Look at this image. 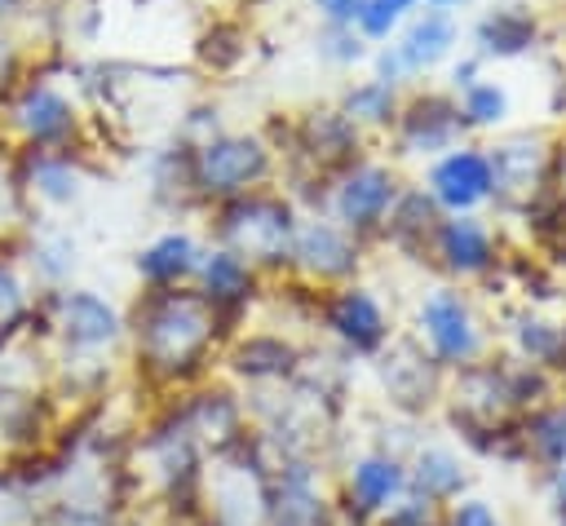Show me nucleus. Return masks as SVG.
<instances>
[{"label": "nucleus", "instance_id": "1", "mask_svg": "<svg viewBox=\"0 0 566 526\" xmlns=\"http://www.w3.org/2000/svg\"><path fill=\"white\" fill-rule=\"evenodd\" d=\"M221 332V314L212 309V301L203 292H186V287H155L133 318V345H137V362L146 376L177 385L190 380Z\"/></svg>", "mask_w": 566, "mask_h": 526}, {"label": "nucleus", "instance_id": "2", "mask_svg": "<svg viewBox=\"0 0 566 526\" xmlns=\"http://www.w3.org/2000/svg\"><path fill=\"white\" fill-rule=\"evenodd\" d=\"M402 495H407V455L398 451H358L354 460H345L332 491L345 526H367Z\"/></svg>", "mask_w": 566, "mask_h": 526}, {"label": "nucleus", "instance_id": "3", "mask_svg": "<svg viewBox=\"0 0 566 526\" xmlns=\"http://www.w3.org/2000/svg\"><path fill=\"white\" fill-rule=\"evenodd\" d=\"M416 340L447 367V371H460V367H473L482 358V327L469 309V301L460 292H429L416 309Z\"/></svg>", "mask_w": 566, "mask_h": 526}, {"label": "nucleus", "instance_id": "4", "mask_svg": "<svg viewBox=\"0 0 566 526\" xmlns=\"http://www.w3.org/2000/svg\"><path fill=\"white\" fill-rule=\"evenodd\" d=\"M265 526H345L332 491L318 486V469L305 455H287L270 473Z\"/></svg>", "mask_w": 566, "mask_h": 526}, {"label": "nucleus", "instance_id": "5", "mask_svg": "<svg viewBox=\"0 0 566 526\" xmlns=\"http://www.w3.org/2000/svg\"><path fill=\"white\" fill-rule=\"evenodd\" d=\"M376 371H380V389L389 393V402L407 415L429 411L442 393V362L420 345V340H389L376 354Z\"/></svg>", "mask_w": 566, "mask_h": 526}, {"label": "nucleus", "instance_id": "6", "mask_svg": "<svg viewBox=\"0 0 566 526\" xmlns=\"http://www.w3.org/2000/svg\"><path fill=\"white\" fill-rule=\"evenodd\" d=\"M221 234L239 261H279L292 252V212L274 199H248L226 212Z\"/></svg>", "mask_w": 566, "mask_h": 526}, {"label": "nucleus", "instance_id": "7", "mask_svg": "<svg viewBox=\"0 0 566 526\" xmlns=\"http://www.w3.org/2000/svg\"><path fill=\"white\" fill-rule=\"evenodd\" d=\"M323 323H327V332H332L349 354H358V358H376V354L394 340L389 318H385V305H380L367 287H340V292L327 301Z\"/></svg>", "mask_w": 566, "mask_h": 526}, {"label": "nucleus", "instance_id": "8", "mask_svg": "<svg viewBox=\"0 0 566 526\" xmlns=\"http://www.w3.org/2000/svg\"><path fill=\"white\" fill-rule=\"evenodd\" d=\"M407 491L447 508L473 491V469L451 442H420L407 455Z\"/></svg>", "mask_w": 566, "mask_h": 526}, {"label": "nucleus", "instance_id": "9", "mask_svg": "<svg viewBox=\"0 0 566 526\" xmlns=\"http://www.w3.org/2000/svg\"><path fill=\"white\" fill-rule=\"evenodd\" d=\"M57 332L66 340V349L75 354H97V349H111L124 332L119 314L93 296V292H62L57 296Z\"/></svg>", "mask_w": 566, "mask_h": 526}, {"label": "nucleus", "instance_id": "10", "mask_svg": "<svg viewBox=\"0 0 566 526\" xmlns=\"http://www.w3.org/2000/svg\"><path fill=\"white\" fill-rule=\"evenodd\" d=\"M261 172H265V150L252 137H221V141H208L199 150V181H203V190L230 194V190H243L248 181H256Z\"/></svg>", "mask_w": 566, "mask_h": 526}, {"label": "nucleus", "instance_id": "11", "mask_svg": "<svg viewBox=\"0 0 566 526\" xmlns=\"http://www.w3.org/2000/svg\"><path fill=\"white\" fill-rule=\"evenodd\" d=\"M292 256L314 278H345L354 270V261H358L354 243L336 225H323V221H310V225H301L292 234Z\"/></svg>", "mask_w": 566, "mask_h": 526}, {"label": "nucleus", "instance_id": "12", "mask_svg": "<svg viewBox=\"0 0 566 526\" xmlns=\"http://www.w3.org/2000/svg\"><path fill=\"white\" fill-rule=\"evenodd\" d=\"M433 194L447 208H473L478 199L491 194V159L473 150H455L433 168Z\"/></svg>", "mask_w": 566, "mask_h": 526}, {"label": "nucleus", "instance_id": "13", "mask_svg": "<svg viewBox=\"0 0 566 526\" xmlns=\"http://www.w3.org/2000/svg\"><path fill=\"white\" fill-rule=\"evenodd\" d=\"M389 199H394V181H389L385 168H354V172L345 177V186H340L336 208H340V217H345L349 225L367 230V225H376V221L385 217Z\"/></svg>", "mask_w": 566, "mask_h": 526}, {"label": "nucleus", "instance_id": "14", "mask_svg": "<svg viewBox=\"0 0 566 526\" xmlns=\"http://www.w3.org/2000/svg\"><path fill=\"white\" fill-rule=\"evenodd\" d=\"M517 438H522L526 460H539L548 473L562 469L566 464V402H548V407L526 411L517 424Z\"/></svg>", "mask_w": 566, "mask_h": 526}, {"label": "nucleus", "instance_id": "15", "mask_svg": "<svg viewBox=\"0 0 566 526\" xmlns=\"http://www.w3.org/2000/svg\"><path fill=\"white\" fill-rule=\"evenodd\" d=\"M195 270H199V252L186 234H164L137 256V274L150 287H181V278H190Z\"/></svg>", "mask_w": 566, "mask_h": 526}, {"label": "nucleus", "instance_id": "16", "mask_svg": "<svg viewBox=\"0 0 566 526\" xmlns=\"http://www.w3.org/2000/svg\"><path fill=\"white\" fill-rule=\"evenodd\" d=\"M539 168H544V150H539V141H531V137L504 141V146L491 155V186L509 190V199H522V194L535 190Z\"/></svg>", "mask_w": 566, "mask_h": 526}, {"label": "nucleus", "instance_id": "17", "mask_svg": "<svg viewBox=\"0 0 566 526\" xmlns=\"http://www.w3.org/2000/svg\"><path fill=\"white\" fill-rule=\"evenodd\" d=\"M438 256L447 261V270L455 274H478L491 265V234L478 221H447L438 225Z\"/></svg>", "mask_w": 566, "mask_h": 526}, {"label": "nucleus", "instance_id": "18", "mask_svg": "<svg viewBox=\"0 0 566 526\" xmlns=\"http://www.w3.org/2000/svg\"><path fill=\"white\" fill-rule=\"evenodd\" d=\"M199 292L212 301V309L221 314L226 305H239V301H248V292H252V270H248V261H239L234 252H212L208 261H199Z\"/></svg>", "mask_w": 566, "mask_h": 526}, {"label": "nucleus", "instance_id": "19", "mask_svg": "<svg viewBox=\"0 0 566 526\" xmlns=\"http://www.w3.org/2000/svg\"><path fill=\"white\" fill-rule=\"evenodd\" d=\"M234 371L248 376V380H283L292 376L296 367V349L283 340V336H248L239 349H234Z\"/></svg>", "mask_w": 566, "mask_h": 526}, {"label": "nucleus", "instance_id": "20", "mask_svg": "<svg viewBox=\"0 0 566 526\" xmlns=\"http://www.w3.org/2000/svg\"><path fill=\"white\" fill-rule=\"evenodd\" d=\"M451 40H455V27H451L442 13H424V18L402 35V44H398V62L411 66V71L433 66V62L451 49Z\"/></svg>", "mask_w": 566, "mask_h": 526}, {"label": "nucleus", "instance_id": "21", "mask_svg": "<svg viewBox=\"0 0 566 526\" xmlns=\"http://www.w3.org/2000/svg\"><path fill=\"white\" fill-rule=\"evenodd\" d=\"M18 124L35 137V141H57L71 128V106L53 93V88H31L18 106Z\"/></svg>", "mask_w": 566, "mask_h": 526}, {"label": "nucleus", "instance_id": "22", "mask_svg": "<svg viewBox=\"0 0 566 526\" xmlns=\"http://www.w3.org/2000/svg\"><path fill=\"white\" fill-rule=\"evenodd\" d=\"M455 124H460V115L451 106H442L433 97L429 102H416L411 115H407V146L411 150H438V146L451 141Z\"/></svg>", "mask_w": 566, "mask_h": 526}, {"label": "nucleus", "instance_id": "23", "mask_svg": "<svg viewBox=\"0 0 566 526\" xmlns=\"http://www.w3.org/2000/svg\"><path fill=\"white\" fill-rule=\"evenodd\" d=\"M517 349H522V362L531 367H562L566 362V327L557 323H544V318H522L517 323Z\"/></svg>", "mask_w": 566, "mask_h": 526}, {"label": "nucleus", "instance_id": "24", "mask_svg": "<svg viewBox=\"0 0 566 526\" xmlns=\"http://www.w3.org/2000/svg\"><path fill=\"white\" fill-rule=\"evenodd\" d=\"M35 526H124L119 513L106 504V499H49L35 517Z\"/></svg>", "mask_w": 566, "mask_h": 526}, {"label": "nucleus", "instance_id": "25", "mask_svg": "<svg viewBox=\"0 0 566 526\" xmlns=\"http://www.w3.org/2000/svg\"><path fill=\"white\" fill-rule=\"evenodd\" d=\"M478 35H482V44H486L491 53H517V49L531 44L535 27H531V18L517 13V9H500V13H491V18L482 22Z\"/></svg>", "mask_w": 566, "mask_h": 526}, {"label": "nucleus", "instance_id": "26", "mask_svg": "<svg viewBox=\"0 0 566 526\" xmlns=\"http://www.w3.org/2000/svg\"><path fill=\"white\" fill-rule=\"evenodd\" d=\"M367 526H442V504L424 499V495H402L394 499L385 513H376Z\"/></svg>", "mask_w": 566, "mask_h": 526}, {"label": "nucleus", "instance_id": "27", "mask_svg": "<svg viewBox=\"0 0 566 526\" xmlns=\"http://www.w3.org/2000/svg\"><path fill=\"white\" fill-rule=\"evenodd\" d=\"M442 526H509V522H504V513H500L495 499L469 491V495H460L455 504L442 508Z\"/></svg>", "mask_w": 566, "mask_h": 526}, {"label": "nucleus", "instance_id": "28", "mask_svg": "<svg viewBox=\"0 0 566 526\" xmlns=\"http://www.w3.org/2000/svg\"><path fill=\"white\" fill-rule=\"evenodd\" d=\"M464 115L473 124H491L504 115V93L495 84H469V97H464Z\"/></svg>", "mask_w": 566, "mask_h": 526}, {"label": "nucleus", "instance_id": "29", "mask_svg": "<svg viewBox=\"0 0 566 526\" xmlns=\"http://www.w3.org/2000/svg\"><path fill=\"white\" fill-rule=\"evenodd\" d=\"M411 0H363V13H358V22H363V31L367 35H389V27L402 18V9H407Z\"/></svg>", "mask_w": 566, "mask_h": 526}, {"label": "nucleus", "instance_id": "30", "mask_svg": "<svg viewBox=\"0 0 566 526\" xmlns=\"http://www.w3.org/2000/svg\"><path fill=\"white\" fill-rule=\"evenodd\" d=\"M27 309V296H22V283L0 265V332H9Z\"/></svg>", "mask_w": 566, "mask_h": 526}, {"label": "nucleus", "instance_id": "31", "mask_svg": "<svg viewBox=\"0 0 566 526\" xmlns=\"http://www.w3.org/2000/svg\"><path fill=\"white\" fill-rule=\"evenodd\" d=\"M349 115H358V119H385V115H389V88H385V84L358 88V93L349 97Z\"/></svg>", "mask_w": 566, "mask_h": 526}, {"label": "nucleus", "instance_id": "32", "mask_svg": "<svg viewBox=\"0 0 566 526\" xmlns=\"http://www.w3.org/2000/svg\"><path fill=\"white\" fill-rule=\"evenodd\" d=\"M548 495H553V508H557V517H566V464L548 473Z\"/></svg>", "mask_w": 566, "mask_h": 526}, {"label": "nucleus", "instance_id": "33", "mask_svg": "<svg viewBox=\"0 0 566 526\" xmlns=\"http://www.w3.org/2000/svg\"><path fill=\"white\" fill-rule=\"evenodd\" d=\"M336 22H345V18H354V13H363V0H318Z\"/></svg>", "mask_w": 566, "mask_h": 526}, {"label": "nucleus", "instance_id": "34", "mask_svg": "<svg viewBox=\"0 0 566 526\" xmlns=\"http://www.w3.org/2000/svg\"><path fill=\"white\" fill-rule=\"evenodd\" d=\"M429 4H451V0H429Z\"/></svg>", "mask_w": 566, "mask_h": 526}]
</instances>
